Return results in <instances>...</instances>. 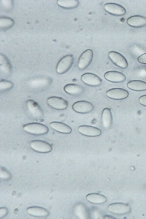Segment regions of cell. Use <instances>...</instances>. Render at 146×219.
Here are the masks:
<instances>
[{"label": "cell", "mask_w": 146, "mask_h": 219, "mask_svg": "<svg viewBox=\"0 0 146 219\" xmlns=\"http://www.w3.org/2000/svg\"><path fill=\"white\" fill-rule=\"evenodd\" d=\"M23 128L26 132L36 135L46 134L48 131V128L46 126L37 123H32L25 124L23 126Z\"/></svg>", "instance_id": "1"}, {"label": "cell", "mask_w": 146, "mask_h": 219, "mask_svg": "<svg viewBox=\"0 0 146 219\" xmlns=\"http://www.w3.org/2000/svg\"><path fill=\"white\" fill-rule=\"evenodd\" d=\"M74 61L72 55H68L62 58L59 61L56 67L58 74H62L67 72L71 67Z\"/></svg>", "instance_id": "2"}, {"label": "cell", "mask_w": 146, "mask_h": 219, "mask_svg": "<svg viewBox=\"0 0 146 219\" xmlns=\"http://www.w3.org/2000/svg\"><path fill=\"white\" fill-rule=\"evenodd\" d=\"M26 105L29 112L34 118L40 120L42 118L43 110L37 102L34 100H29L27 101Z\"/></svg>", "instance_id": "3"}, {"label": "cell", "mask_w": 146, "mask_h": 219, "mask_svg": "<svg viewBox=\"0 0 146 219\" xmlns=\"http://www.w3.org/2000/svg\"><path fill=\"white\" fill-rule=\"evenodd\" d=\"M108 210L110 212L113 214L122 215L130 213L131 211V208L128 204L114 203L109 205Z\"/></svg>", "instance_id": "4"}, {"label": "cell", "mask_w": 146, "mask_h": 219, "mask_svg": "<svg viewBox=\"0 0 146 219\" xmlns=\"http://www.w3.org/2000/svg\"><path fill=\"white\" fill-rule=\"evenodd\" d=\"M29 147L34 151L41 153H47L52 150V146L48 143L41 140H34L31 141Z\"/></svg>", "instance_id": "5"}, {"label": "cell", "mask_w": 146, "mask_h": 219, "mask_svg": "<svg viewBox=\"0 0 146 219\" xmlns=\"http://www.w3.org/2000/svg\"><path fill=\"white\" fill-rule=\"evenodd\" d=\"M73 110L81 114H87L92 112L94 109L93 105L89 102L81 100L77 101L72 105Z\"/></svg>", "instance_id": "6"}, {"label": "cell", "mask_w": 146, "mask_h": 219, "mask_svg": "<svg viewBox=\"0 0 146 219\" xmlns=\"http://www.w3.org/2000/svg\"><path fill=\"white\" fill-rule=\"evenodd\" d=\"M48 105L51 107L59 110L66 109L68 107V102L63 98L56 96L49 98L47 100Z\"/></svg>", "instance_id": "7"}, {"label": "cell", "mask_w": 146, "mask_h": 219, "mask_svg": "<svg viewBox=\"0 0 146 219\" xmlns=\"http://www.w3.org/2000/svg\"><path fill=\"white\" fill-rule=\"evenodd\" d=\"M93 57V51L88 49L81 55L78 60V67L80 69H84L88 67L91 62Z\"/></svg>", "instance_id": "8"}, {"label": "cell", "mask_w": 146, "mask_h": 219, "mask_svg": "<svg viewBox=\"0 0 146 219\" xmlns=\"http://www.w3.org/2000/svg\"><path fill=\"white\" fill-rule=\"evenodd\" d=\"M111 61L120 68L125 69L128 66V63L126 58L121 54L115 51H111L108 54Z\"/></svg>", "instance_id": "9"}, {"label": "cell", "mask_w": 146, "mask_h": 219, "mask_svg": "<svg viewBox=\"0 0 146 219\" xmlns=\"http://www.w3.org/2000/svg\"><path fill=\"white\" fill-rule=\"evenodd\" d=\"M82 81L85 84L92 86H98L102 84V79L97 75L91 73H86L81 76Z\"/></svg>", "instance_id": "10"}, {"label": "cell", "mask_w": 146, "mask_h": 219, "mask_svg": "<svg viewBox=\"0 0 146 219\" xmlns=\"http://www.w3.org/2000/svg\"><path fill=\"white\" fill-rule=\"evenodd\" d=\"M106 95L110 98L116 100H121L127 98L129 93L127 90L124 89L114 88L107 91Z\"/></svg>", "instance_id": "11"}, {"label": "cell", "mask_w": 146, "mask_h": 219, "mask_svg": "<svg viewBox=\"0 0 146 219\" xmlns=\"http://www.w3.org/2000/svg\"><path fill=\"white\" fill-rule=\"evenodd\" d=\"M104 8L108 13L116 16L124 15L126 12V10L124 8L115 3H107L104 5Z\"/></svg>", "instance_id": "12"}, {"label": "cell", "mask_w": 146, "mask_h": 219, "mask_svg": "<svg viewBox=\"0 0 146 219\" xmlns=\"http://www.w3.org/2000/svg\"><path fill=\"white\" fill-rule=\"evenodd\" d=\"M78 130L84 135L91 137L98 136L102 133L101 130L97 127L88 125H81L79 126Z\"/></svg>", "instance_id": "13"}, {"label": "cell", "mask_w": 146, "mask_h": 219, "mask_svg": "<svg viewBox=\"0 0 146 219\" xmlns=\"http://www.w3.org/2000/svg\"><path fill=\"white\" fill-rule=\"evenodd\" d=\"M104 77L107 80L114 83L123 82L126 78L123 73L117 71H108L105 73Z\"/></svg>", "instance_id": "14"}, {"label": "cell", "mask_w": 146, "mask_h": 219, "mask_svg": "<svg viewBox=\"0 0 146 219\" xmlns=\"http://www.w3.org/2000/svg\"><path fill=\"white\" fill-rule=\"evenodd\" d=\"M0 74L4 77H8L11 74L12 67L9 61L6 57L0 54Z\"/></svg>", "instance_id": "15"}, {"label": "cell", "mask_w": 146, "mask_h": 219, "mask_svg": "<svg viewBox=\"0 0 146 219\" xmlns=\"http://www.w3.org/2000/svg\"><path fill=\"white\" fill-rule=\"evenodd\" d=\"M127 24L134 27H141L146 25V18L136 15L131 16L127 20Z\"/></svg>", "instance_id": "16"}, {"label": "cell", "mask_w": 146, "mask_h": 219, "mask_svg": "<svg viewBox=\"0 0 146 219\" xmlns=\"http://www.w3.org/2000/svg\"><path fill=\"white\" fill-rule=\"evenodd\" d=\"M102 122L103 127L108 129L111 126L113 122V117L110 109L108 108H104L102 113Z\"/></svg>", "instance_id": "17"}, {"label": "cell", "mask_w": 146, "mask_h": 219, "mask_svg": "<svg viewBox=\"0 0 146 219\" xmlns=\"http://www.w3.org/2000/svg\"><path fill=\"white\" fill-rule=\"evenodd\" d=\"M50 126L53 129L61 133L69 134L72 131V129L70 127L62 122H52L50 123Z\"/></svg>", "instance_id": "18"}, {"label": "cell", "mask_w": 146, "mask_h": 219, "mask_svg": "<svg viewBox=\"0 0 146 219\" xmlns=\"http://www.w3.org/2000/svg\"><path fill=\"white\" fill-rule=\"evenodd\" d=\"M27 211L30 215L37 217H46L49 213L45 208L38 206L29 207L27 209Z\"/></svg>", "instance_id": "19"}, {"label": "cell", "mask_w": 146, "mask_h": 219, "mask_svg": "<svg viewBox=\"0 0 146 219\" xmlns=\"http://www.w3.org/2000/svg\"><path fill=\"white\" fill-rule=\"evenodd\" d=\"M67 93L73 95H79L84 91V88L81 86L75 84H68L64 88Z\"/></svg>", "instance_id": "20"}, {"label": "cell", "mask_w": 146, "mask_h": 219, "mask_svg": "<svg viewBox=\"0 0 146 219\" xmlns=\"http://www.w3.org/2000/svg\"><path fill=\"white\" fill-rule=\"evenodd\" d=\"M86 198L89 202L96 204H103L107 201V198L105 196L96 193L89 194L86 196Z\"/></svg>", "instance_id": "21"}, {"label": "cell", "mask_w": 146, "mask_h": 219, "mask_svg": "<svg viewBox=\"0 0 146 219\" xmlns=\"http://www.w3.org/2000/svg\"><path fill=\"white\" fill-rule=\"evenodd\" d=\"M127 87L130 89L136 91H142L146 90V82L139 80H133L127 84Z\"/></svg>", "instance_id": "22"}, {"label": "cell", "mask_w": 146, "mask_h": 219, "mask_svg": "<svg viewBox=\"0 0 146 219\" xmlns=\"http://www.w3.org/2000/svg\"><path fill=\"white\" fill-rule=\"evenodd\" d=\"M58 5L60 7L65 9H72L77 7L79 5L78 0H58Z\"/></svg>", "instance_id": "23"}, {"label": "cell", "mask_w": 146, "mask_h": 219, "mask_svg": "<svg viewBox=\"0 0 146 219\" xmlns=\"http://www.w3.org/2000/svg\"><path fill=\"white\" fill-rule=\"evenodd\" d=\"M14 24V21L12 18L5 16L1 17L0 19V29L5 30L12 27Z\"/></svg>", "instance_id": "24"}, {"label": "cell", "mask_w": 146, "mask_h": 219, "mask_svg": "<svg viewBox=\"0 0 146 219\" xmlns=\"http://www.w3.org/2000/svg\"><path fill=\"white\" fill-rule=\"evenodd\" d=\"M13 86V84L11 82L2 79L0 82V91L1 92H6L12 89Z\"/></svg>", "instance_id": "25"}, {"label": "cell", "mask_w": 146, "mask_h": 219, "mask_svg": "<svg viewBox=\"0 0 146 219\" xmlns=\"http://www.w3.org/2000/svg\"><path fill=\"white\" fill-rule=\"evenodd\" d=\"M11 174L8 171L4 168H1L0 169V178L4 180H8L10 178Z\"/></svg>", "instance_id": "26"}, {"label": "cell", "mask_w": 146, "mask_h": 219, "mask_svg": "<svg viewBox=\"0 0 146 219\" xmlns=\"http://www.w3.org/2000/svg\"><path fill=\"white\" fill-rule=\"evenodd\" d=\"M2 4L4 6V8H5L8 9L9 10L11 9L13 6V2H11L12 0H1Z\"/></svg>", "instance_id": "27"}, {"label": "cell", "mask_w": 146, "mask_h": 219, "mask_svg": "<svg viewBox=\"0 0 146 219\" xmlns=\"http://www.w3.org/2000/svg\"><path fill=\"white\" fill-rule=\"evenodd\" d=\"M138 60L141 63L146 64V53L139 56L138 58Z\"/></svg>", "instance_id": "28"}, {"label": "cell", "mask_w": 146, "mask_h": 219, "mask_svg": "<svg viewBox=\"0 0 146 219\" xmlns=\"http://www.w3.org/2000/svg\"><path fill=\"white\" fill-rule=\"evenodd\" d=\"M0 218L6 216L8 213V209L5 207L1 208L0 212Z\"/></svg>", "instance_id": "29"}, {"label": "cell", "mask_w": 146, "mask_h": 219, "mask_svg": "<svg viewBox=\"0 0 146 219\" xmlns=\"http://www.w3.org/2000/svg\"><path fill=\"white\" fill-rule=\"evenodd\" d=\"M139 102L141 105L146 107V95L141 96L139 98Z\"/></svg>", "instance_id": "30"}]
</instances>
